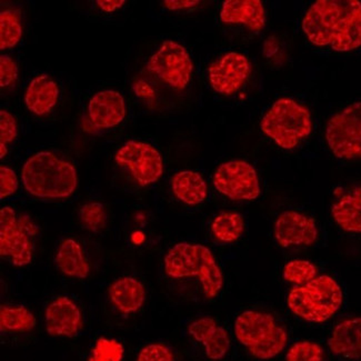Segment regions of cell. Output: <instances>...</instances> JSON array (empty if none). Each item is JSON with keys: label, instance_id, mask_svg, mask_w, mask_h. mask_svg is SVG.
I'll use <instances>...</instances> for the list:
<instances>
[{"label": "cell", "instance_id": "9c48e42d", "mask_svg": "<svg viewBox=\"0 0 361 361\" xmlns=\"http://www.w3.org/2000/svg\"><path fill=\"white\" fill-rule=\"evenodd\" d=\"M212 180L218 192L235 202H250L262 194L258 173L254 166L245 160L221 164Z\"/></svg>", "mask_w": 361, "mask_h": 361}, {"label": "cell", "instance_id": "1f68e13d", "mask_svg": "<svg viewBox=\"0 0 361 361\" xmlns=\"http://www.w3.org/2000/svg\"><path fill=\"white\" fill-rule=\"evenodd\" d=\"M18 136V126L16 118L11 113L1 110L0 111V142L7 145L13 142Z\"/></svg>", "mask_w": 361, "mask_h": 361}, {"label": "cell", "instance_id": "8fae6325", "mask_svg": "<svg viewBox=\"0 0 361 361\" xmlns=\"http://www.w3.org/2000/svg\"><path fill=\"white\" fill-rule=\"evenodd\" d=\"M147 68L173 90H183L190 82L194 63L186 48L167 40L152 56Z\"/></svg>", "mask_w": 361, "mask_h": 361}, {"label": "cell", "instance_id": "f546056e", "mask_svg": "<svg viewBox=\"0 0 361 361\" xmlns=\"http://www.w3.org/2000/svg\"><path fill=\"white\" fill-rule=\"evenodd\" d=\"M123 358V347L115 339L100 338L98 339L90 361H121Z\"/></svg>", "mask_w": 361, "mask_h": 361}, {"label": "cell", "instance_id": "52a82bcc", "mask_svg": "<svg viewBox=\"0 0 361 361\" xmlns=\"http://www.w3.org/2000/svg\"><path fill=\"white\" fill-rule=\"evenodd\" d=\"M38 228L28 216L17 215L11 207L0 210V255L16 267L30 264Z\"/></svg>", "mask_w": 361, "mask_h": 361}, {"label": "cell", "instance_id": "f1b7e54d", "mask_svg": "<svg viewBox=\"0 0 361 361\" xmlns=\"http://www.w3.org/2000/svg\"><path fill=\"white\" fill-rule=\"evenodd\" d=\"M325 351L319 343L300 341L293 343L286 355V361H324Z\"/></svg>", "mask_w": 361, "mask_h": 361}, {"label": "cell", "instance_id": "7a4b0ae2", "mask_svg": "<svg viewBox=\"0 0 361 361\" xmlns=\"http://www.w3.org/2000/svg\"><path fill=\"white\" fill-rule=\"evenodd\" d=\"M21 179L29 195L42 199L67 198L78 185L75 167L51 152L32 154L23 166Z\"/></svg>", "mask_w": 361, "mask_h": 361}, {"label": "cell", "instance_id": "8d00e7d4", "mask_svg": "<svg viewBox=\"0 0 361 361\" xmlns=\"http://www.w3.org/2000/svg\"><path fill=\"white\" fill-rule=\"evenodd\" d=\"M8 150H7V147L6 145L0 144V158L5 157L6 154H7Z\"/></svg>", "mask_w": 361, "mask_h": 361}, {"label": "cell", "instance_id": "d590c367", "mask_svg": "<svg viewBox=\"0 0 361 361\" xmlns=\"http://www.w3.org/2000/svg\"><path fill=\"white\" fill-rule=\"evenodd\" d=\"M125 3H126L125 0H98V1H96L100 8L104 11H107V13H111V11H115L116 9L121 8L125 5Z\"/></svg>", "mask_w": 361, "mask_h": 361}, {"label": "cell", "instance_id": "5bb4252c", "mask_svg": "<svg viewBox=\"0 0 361 361\" xmlns=\"http://www.w3.org/2000/svg\"><path fill=\"white\" fill-rule=\"evenodd\" d=\"M46 330L53 337H73L82 330V314L71 298L58 297L45 312Z\"/></svg>", "mask_w": 361, "mask_h": 361}, {"label": "cell", "instance_id": "4316f807", "mask_svg": "<svg viewBox=\"0 0 361 361\" xmlns=\"http://www.w3.org/2000/svg\"><path fill=\"white\" fill-rule=\"evenodd\" d=\"M318 276L316 264L308 260H291L287 262L283 270V279L293 285L302 286Z\"/></svg>", "mask_w": 361, "mask_h": 361}, {"label": "cell", "instance_id": "ac0fdd59", "mask_svg": "<svg viewBox=\"0 0 361 361\" xmlns=\"http://www.w3.org/2000/svg\"><path fill=\"white\" fill-rule=\"evenodd\" d=\"M220 19L225 24L241 25L260 32L266 25V11L260 0H227L223 4Z\"/></svg>", "mask_w": 361, "mask_h": 361}, {"label": "cell", "instance_id": "8992f818", "mask_svg": "<svg viewBox=\"0 0 361 361\" xmlns=\"http://www.w3.org/2000/svg\"><path fill=\"white\" fill-rule=\"evenodd\" d=\"M260 128L280 148L291 150L312 134L310 111L290 98L278 99L262 119Z\"/></svg>", "mask_w": 361, "mask_h": 361}, {"label": "cell", "instance_id": "d6a6232c", "mask_svg": "<svg viewBox=\"0 0 361 361\" xmlns=\"http://www.w3.org/2000/svg\"><path fill=\"white\" fill-rule=\"evenodd\" d=\"M18 77V67L16 61L7 55L0 56V86L7 88L16 82Z\"/></svg>", "mask_w": 361, "mask_h": 361}, {"label": "cell", "instance_id": "d6986e66", "mask_svg": "<svg viewBox=\"0 0 361 361\" xmlns=\"http://www.w3.org/2000/svg\"><path fill=\"white\" fill-rule=\"evenodd\" d=\"M58 98V85L47 75H39L32 79L25 94L27 108L37 116L48 115L55 108Z\"/></svg>", "mask_w": 361, "mask_h": 361}, {"label": "cell", "instance_id": "603a6c76", "mask_svg": "<svg viewBox=\"0 0 361 361\" xmlns=\"http://www.w3.org/2000/svg\"><path fill=\"white\" fill-rule=\"evenodd\" d=\"M56 264L63 275L84 279L90 271V262L82 246L73 239H65L56 254Z\"/></svg>", "mask_w": 361, "mask_h": 361}, {"label": "cell", "instance_id": "4fadbf2b", "mask_svg": "<svg viewBox=\"0 0 361 361\" xmlns=\"http://www.w3.org/2000/svg\"><path fill=\"white\" fill-rule=\"evenodd\" d=\"M274 233L278 245L283 248L312 246L319 237L316 220L295 210H287L278 216Z\"/></svg>", "mask_w": 361, "mask_h": 361}, {"label": "cell", "instance_id": "484cf974", "mask_svg": "<svg viewBox=\"0 0 361 361\" xmlns=\"http://www.w3.org/2000/svg\"><path fill=\"white\" fill-rule=\"evenodd\" d=\"M23 36L20 13L7 9L0 13V49H11L18 45Z\"/></svg>", "mask_w": 361, "mask_h": 361}, {"label": "cell", "instance_id": "5b68a950", "mask_svg": "<svg viewBox=\"0 0 361 361\" xmlns=\"http://www.w3.org/2000/svg\"><path fill=\"white\" fill-rule=\"evenodd\" d=\"M233 330L239 343L260 360L275 358L288 343L287 330L267 312H241L235 318Z\"/></svg>", "mask_w": 361, "mask_h": 361}, {"label": "cell", "instance_id": "cb8c5ba5", "mask_svg": "<svg viewBox=\"0 0 361 361\" xmlns=\"http://www.w3.org/2000/svg\"><path fill=\"white\" fill-rule=\"evenodd\" d=\"M36 325V317L25 307H0V328L4 333H29Z\"/></svg>", "mask_w": 361, "mask_h": 361}, {"label": "cell", "instance_id": "277c9868", "mask_svg": "<svg viewBox=\"0 0 361 361\" xmlns=\"http://www.w3.org/2000/svg\"><path fill=\"white\" fill-rule=\"evenodd\" d=\"M343 304V291L335 278L318 275L289 291L287 306L295 316L312 324L331 319Z\"/></svg>", "mask_w": 361, "mask_h": 361}, {"label": "cell", "instance_id": "836d02e7", "mask_svg": "<svg viewBox=\"0 0 361 361\" xmlns=\"http://www.w3.org/2000/svg\"><path fill=\"white\" fill-rule=\"evenodd\" d=\"M18 178L13 169L6 166L0 167V198L13 196L18 189Z\"/></svg>", "mask_w": 361, "mask_h": 361}, {"label": "cell", "instance_id": "30bf717a", "mask_svg": "<svg viewBox=\"0 0 361 361\" xmlns=\"http://www.w3.org/2000/svg\"><path fill=\"white\" fill-rule=\"evenodd\" d=\"M116 163L133 177L139 186L147 187L159 180L164 173L163 157L146 142H125L116 154Z\"/></svg>", "mask_w": 361, "mask_h": 361}, {"label": "cell", "instance_id": "44dd1931", "mask_svg": "<svg viewBox=\"0 0 361 361\" xmlns=\"http://www.w3.org/2000/svg\"><path fill=\"white\" fill-rule=\"evenodd\" d=\"M331 215L343 231L361 233V187L341 195L331 207Z\"/></svg>", "mask_w": 361, "mask_h": 361}, {"label": "cell", "instance_id": "3957f363", "mask_svg": "<svg viewBox=\"0 0 361 361\" xmlns=\"http://www.w3.org/2000/svg\"><path fill=\"white\" fill-rule=\"evenodd\" d=\"M164 268L166 275L173 279L197 278L207 299L216 298L223 289V271L212 252L202 245H175L166 255Z\"/></svg>", "mask_w": 361, "mask_h": 361}, {"label": "cell", "instance_id": "e0dca14e", "mask_svg": "<svg viewBox=\"0 0 361 361\" xmlns=\"http://www.w3.org/2000/svg\"><path fill=\"white\" fill-rule=\"evenodd\" d=\"M329 350L341 359L361 358V317L343 320L334 328L328 339Z\"/></svg>", "mask_w": 361, "mask_h": 361}, {"label": "cell", "instance_id": "ffe728a7", "mask_svg": "<svg viewBox=\"0 0 361 361\" xmlns=\"http://www.w3.org/2000/svg\"><path fill=\"white\" fill-rule=\"evenodd\" d=\"M110 301L117 310L123 314H135L144 306L146 289L139 280L133 277H123L116 280L110 286Z\"/></svg>", "mask_w": 361, "mask_h": 361}, {"label": "cell", "instance_id": "ba28073f", "mask_svg": "<svg viewBox=\"0 0 361 361\" xmlns=\"http://www.w3.org/2000/svg\"><path fill=\"white\" fill-rule=\"evenodd\" d=\"M326 142L339 159H361V102H353L330 118Z\"/></svg>", "mask_w": 361, "mask_h": 361}, {"label": "cell", "instance_id": "9a60e30c", "mask_svg": "<svg viewBox=\"0 0 361 361\" xmlns=\"http://www.w3.org/2000/svg\"><path fill=\"white\" fill-rule=\"evenodd\" d=\"M126 117V102L121 94L115 90H104L90 98L88 119L96 129L117 126Z\"/></svg>", "mask_w": 361, "mask_h": 361}, {"label": "cell", "instance_id": "7402d4cb", "mask_svg": "<svg viewBox=\"0 0 361 361\" xmlns=\"http://www.w3.org/2000/svg\"><path fill=\"white\" fill-rule=\"evenodd\" d=\"M171 190L177 199L188 206L202 204L208 196L207 183L200 173L192 171L175 173L171 178Z\"/></svg>", "mask_w": 361, "mask_h": 361}, {"label": "cell", "instance_id": "e575fe53", "mask_svg": "<svg viewBox=\"0 0 361 361\" xmlns=\"http://www.w3.org/2000/svg\"><path fill=\"white\" fill-rule=\"evenodd\" d=\"M166 8L171 11H180V9L192 8L198 5V0H167L164 1Z\"/></svg>", "mask_w": 361, "mask_h": 361}, {"label": "cell", "instance_id": "83f0119b", "mask_svg": "<svg viewBox=\"0 0 361 361\" xmlns=\"http://www.w3.org/2000/svg\"><path fill=\"white\" fill-rule=\"evenodd\" d=\"M79 219L87 231L98 233L106 227L107 212L104 204L92 202L84 204L79 210Z\"/></svg>", "mask_w": 361, "mask_h": 361}, {"label": "cell", "instance_id": "d4e9b609", "mask_svg": "<svg viewBox=\"0 0 361 361\" xmlns=\"http://www.w3.org/2000/svg\"><path fill=\"white\" fill-rule=\"evenodd\" d=\"M244 231V217L238 212H221L212 224V235L218 241L225 244L238 240Z\"/></svg>", "mask_w": 361, "mask_h": 361}, {"label": "cell", "instance_id": "4dcf8cb0", "mask_svg": "<svg viewBox=\"0 0 361 361\" xmlns=\"http://www.w3.org/2000/svg\"><path fill=\"white\" fill-rule=\"evenodd\" d=\"M136 361H176L175 355L164 343H150L142 349Z\"/></svg>", "mask_w": 361, "mask_h": 361}, {"label": "cell", "instance_id": "7c38bea8", "mask_svg": "<svg viewBox=\"0 0 361 361\" xmlns=\"http://www.w3.org/2000/svg\"><path fill=\"white\" fill-rule=\"evenodd\" d=\"M252 73V63L243 54H226L210 65L208 80L215 92L231 96L238 92Z\"/></svg>", "mask_w": 361, "mask_h": 361}, {"label": "cell", "instance_id": "6da1fadb", "mask_svg": "<svg viewBox=\"0 0 361 361\" xmlns=\"http://www.w3.org/2000/svg\"><path fill=\"white\" fill-rule=\"evenodd\" d=\"M302 30L317 47L348 53L361 47V3L358 0H318L302 19Z\"/></svg>", "mask_w": 361, "mask_h": 361}, {"label": "cell", "instance_id": "2e32d148", "mask_svg": "<svg viewBox=\"0 0 361 361\" xmlns=\"http://www.w3.org/2000/svg\"><path fill=\"white\" fill-rule=\"evenodd\" d=\"M188 333L202 343L206 356L212 360H221L231 349V338L225 328L210 317H202L188 326Z\"/></svg>", "mask_w": 361, "mask_h": 361}]
</instances>
